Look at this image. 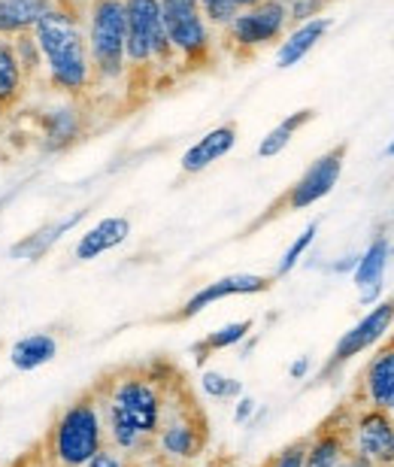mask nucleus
I'll return each instance as SVG.
<instances>
[{
	"label": "nucleus",
	"mask_w": 394,
	"mask_h": 467,
	"mask_svg": "<svg viewBox=\"0 0 394 467\" xmlns=\"http://www.w3.org/2000/svg\"><path fill=\"white\" fill-rule=\"evenodd\" d=\"M36 128H40V146L46 152H64L79 143L86 134V116H82L79 100L58 98L55 104L43 107L36 113Z\"/></svg>",
	"instance_id": "nucleus-11"
},
{
	"label": "nucleus",
	"mask_w": 394,
	"mask_h": 467,
	"mask_svg": "<svg viewBox=\"0 0 394 467\" xmlns=\"http://www.w3.org/2000/svg\"><path fill=\"white\" fill-rule=\"evenodd\" d=\"M270 288V276H261V274H231V276H222L215 283H206L203 288L189 297L182 304V310L176 313V319H194L197 313H203L206 306L224 301V297H243V295H261Z\"/></svg>",
	"instance_id": "nucleus-13"
},
{
	"label": "nucleus",
	"mask_w": 394,
	"mask_h": 467,
	"mask_svg": "<svg viewBox=\"0 0 394 467\" xmlns=\"http://www.w3.org/2000/svg\"><path fill=\"white\" fill-rule=\"evenodd\" d=\"M86 216H88V210H73V213H67V216H61V219L49 222V225L31 231L27 237H22L13 249H9V255H13L16 261L43 258L46 252H52L64 240V234H70L77 225H82V219H86Z\"/></svg>",
	"instance_id": "nucleus-17"
},
{
	"label": "nucleus",
	"mask_w": 394,
	"mask_h": 467,
	"mask_svg": "<svg viewBox=\"0 0 394 467\" xmlns=\"http://www.w3.org/2000/svg\"><path fill=\"white\" fill-rule=\"evenodd\" d=\"M327 31H331V18L327 16H318L313 22L295 25L292 31H285V36L276 46V67L288 70V67H295V64H300L318 43L325 40Z\"/></svg>",
	"instance_id": "nucleus-18"
},
{
	"label": "nucleus",
	"mask_w": 394,
	"mask_h": 467,
	"mask_svg": "<svg viewBox=\"0 0 394 467\" xmlns=\"http://www.w3.org/2000/svg\"><path fill=\"white\" fill-rule=\"evenodd\" d=\"M285 31H288L285 0H258L255 6H246L233 16V22L224 27V40L240 55H249L283 40Z\"/></svg>",
	"instance_id": "nucleus-7"
},
{
	"label": "nucleus",
	"mask_w": 394,
	"mask_h": 467,
	"mask_svg": "<svg viewBox=\"0 0 394 467\" xmlns=\"http://www.w3.org/2000/svg\"><path fill=\"white\" fill-rule=\"evenodd\" d=\"M128 237H130V219L128 216H107L79 234L77 246H73V258L95 261L100 255H107V252L119 249Z\"/></svg>",
	"instance_id": "nucleus-16"
},
{
	"label": "nucleus",
	"mask_w": 394,
	"mask_h": 467,
	"mask_svg": "<svg viewBox=\"0 0 394 467\" xmlns=\"http://www.w3.org/2000/svg\"><path fill=\"white\" fill-rule=\"evenodd\" d=\"M355 261H358V255H346L343 261L331 265V270H334V274H346V270H355Z\"/></svg>",
	"instance_id": "nucleus-37"
},
{
	"label": "nucleus",
	"mask_w": 394,
	"mask_h": 467,
	"mask_svg": "<svg viewBox=\"0 0 394 467\" xmlns=\"http://www.w3.org/2000/svg\"><path fill=\"white\" fill-rule=\"evenodd\" d=\"M340 467H377V464H373L370 459H364V455H358V452H346Z\"/></svg>",
	"instance_id": "nucleus-36"
},
{
	"label": "nucleus",
	"mask_w": 394,
	"mask_h": 467,
	"mask_svg": "<svg viewBox=\"0 0 394 467\" xmlns=\"http://www.w3.org/2000/svg\"><path fill=\"white\" fill-rule=\"evenodd\" d=\"M252 319H240V322H228V325H222L219 331H210L201 343H194V355H197V361L203 364V358L210 352H222V349H231V347H240L243 340L249 337V331H252Z\"/></svg>",
	"instance_id": "nucleus-25"
},
{
	"label": "nucleus",
	"mask_w": 394,
	"mask_h": 467,
	"mask_svg": "<svg viewBox=\"0 0 394 467\" xmlns=\"http://www.w3.org/2000/svg\"><path fill=\"white\" fill-rule=\"evenodd\" d=\"M52 0H0V36L13 40V36L31 34L36 22L49 13Z\"/></svg>",
	"instance_id": "nucleus-21"
},
{
	"label": "nucleus",
	"mask_w": 394,
	"mask_h": 467,
	"mask_svg": "<svg viewBox=\"0 0 394 467\" xmlns=\"http://www.w3.org/2000/svg\"><path fill=\"white\" fill-rule=\"evenodd\" d=\"M255 410H258V400L249 398V395H240L237 398V407H233V422L237 425H246L255 419Z\"/></svg>",
	"instance_id": "nucleus-33"
},
{
	"label": "nucleus",
	"mask_w": 394,
	"mask_h": 467,
	"mask_svg": "<svg viewBox=\"0 0 394 467\" xmlns=\"http://www.w3.org/2000/svg\"><path fill=\"white\" fill-rule=\"evenodd\" d=\"M386 155H394V140H391V143L386 146Z\"/></svg>",
	"instance_id": "nucleus-40"
},
{
	"label": "nucleus",
	"mask_w": 394,
	"mask_h": 467,
	"mask_svg": "<svg viewBox=\"0 0 394 467\" xmlns=\"http://www.w3.org/2000/svg\"><path fill=\"white\" fill-rule=\"evenodd\" d=\"M13 49H16V58H18V64H22L27 82L43 79V58H40V49H36L34 36L31 34L13 36Z\"/></svg>",
	"instance_id": "nucleus-27"
},
{
	"label": "nucleus",
	"mask_w": 394,
	"mask_h": 467,
	"mask_svg": "<svg viewBox=\"0 0 394 467\" xmlns=\"http://www.w3.org/2000/svg\"><path fill=\"white\" fill-rule=\"evenodd\" d=\"M201 389L206 391V398H213V400H237L243 395L240 379L224 377L222 370H203Z\"/></svg>",
	"instance_id": "nucleus-28"
},
{
	"label": "nucleus",
	"mask_w": 394,
	"mask_h": 467,
	"mask_svg": "<svg viewBox=\"0 0 394 467\" xmlns=\"http://www.w3.org/2000/svg\"><path fill=\"white\" fill-rule=\"evenodd\" d=\"M161 18L167 43L176 58L201 67L213 52V27L206 25L201 4L197 0H161Z\"/></svg>",
	"instance_id": "nucleus-6"
},
{
	"label": "nucleus",
	"mask_w": 394,
	"mask_h": 467,
	"mask_svg": "<svg viewBox=\"0 0 394 467\" xmlns=\"http://www.w3.org/2000/svg\"><path fill=\"white\" fill-rule=\"evenodd\" d=\"M86 467H130V462H128V455H125V452L112 450V446L107 443Z\"/></svg>",
	"instance_id": "nucleus-32"
},
{
	"label": "nucleus",
	"mask_w": 394,
	"mask_h": 467,
	"mask_svg": "<svg viewBox=\"0 0 394 467\" xmlns=\"http://www.w3.org/2000/svg\"><path fill=\"white\" fill-rule=\"evenodd\" d=\"M27 77L22 70V64L16 58L13 40L0 36V109H13L22 104V98L27 95Z\"/></svg>",
	"instance_id": "nucleus-22"
},
{
	"label": "nucleus",
	"mask_w": 394,
	"mask_h": 467,
	"mask_svg": "<svg viewBox=\"0 0 394 467\" xmlns=\"http://www.w3.org/2000/svg\"><path fill=\"white\" fill-rule=\"evenodd\" d=\"M391 347H394V343H391Z\"/></svg>",
	"instance_id": "nucleus-42"
},
{
	"label": "nucleus",
	"mask_w": 394,
	"mask_h": 467,
	"mask_svg": "<svg viewBox=\"0 0 394 467\" xmlns=\"http://www.w3.org/2000/svg\"><path fill=\"white\" fill-rule=\"evenodd\" d=\"M107 446V428H103L98 389L79 395L55 416L43 441V455L52 467H86Z\"/></svg>",
	"instance_id": "nucleus-3"
},
{
	"label": "nucleus",
	"mask_w": 394,
	"mask_h": 467,
	"mask_svg": "<svg viewBox=\"0 0 394 467\" xmlns=\"http://www.w3.org/2000/svg\"><path fill=\"white\" fill-rule=\"evenodd\" d=\"M327 0H285V9H288V25H304V22H313L325 13Z\"/></svg>",
	"instance_id": "nucleus-30"
},
{
	"label": "nucleus",
	"mask_w": 394,
	"mask_h": 467,
	"mask_svg": "<svg viewBox=\"0 0 394 467\" xmlns=\"http://www.w3.org/2000/svg\"><path fill=\"white\" fill-rule=\"evenodd\" d=\"M391 325H394V297H389V301H379L368 316H361V319L355 322L340 340H337L331 358H327L325 373L334 370V368H343V364L352 361L355 355H361V352H368L370 347H377V343L391 331Z\"/></svg>",
	"instance_id": "nucleus-10"
},
{
	"label": "nucleus",
	"mask_w": 394,
	"mask_h": 467,
	"mask_svg": "<svg viewBox=\"0 0 394 467\" xmlns=\"http://www.w3.org/2000/svg\"><path fill=\"white\" fill-rule=\"evenodd\" d=\"M197 4H201L206 25L219 27V31H224V27L233 22V16L240 13V6L233 4V0H197Z\"/></svg>",
	"instance_id": "nucleus-29"
},
{
	"label": "nucleus",
	"mask_w": 394,
	"mask_h": 467,
	"mask_svg": "<svg viewBox=\"0 0 394 467\" xmlns=\"http://www.w3.org/2000/svg\"><path fill=\"white\" fill-rule=\"evenodd\" d=\"M343 164H346V143L327 149L325 155H318L316 161L297 176L295 185H288V192L279 198L276 207H283L285 213H297V210H309L318 201H325L327 194L334 192V185L340 182Z\"/></svg>",
	"instance_id": "nucleus-8"
},
{
	"label": "nucleus",
	"mask_w": 394,
	"mask_h": 467,
	"mask_svg": "<svg viewBox=\"0 0 394 467\" xmlns=\"http://www.w3.org/2000/svg\"><path fill=\"white\" fill-rule=\"evenodd\" d=\"M233 146H237V125H233V121L215 125L213 130H206V134L197 140V143H192L182 152V158H180L182 173H189V176L203 173L206 167H213L215 161H222V158L228 155Z\"/></svg>",
	"instance_id": "nucleus-15"
},
{
	"label": "nucleus",
	"mask_w": 394,
	"mask_h": 467,
	"mask_svg": "<svg viewBox=\"0 0 394 467\" xmlns=\"http://www.w3.org/2000/svg\"><path fill=\"white\" fill-rule=\"evenodd\" d=\"M346 455V437L340 431H322L316 441L306 443L304 450V467H340Z\"/></svg>",
	"instance_id": "nucleus-24"
},
{
	"label": "nucleus",
	"mask_w": 394,
	"mask_h": 467,
	"mask_svg": "<svg viewBox=\"0 0 394 467\" xmlns=\"http://www.w3.org/2000/svg\"><path fill=\"white\" fill-rule=\"evenodd\" d=\"M107 443L125 455H140L152 443L164 416V391L146 373H116L98 389Z\"/></svg>",
	"instance_id": "nucleus-2"
},
{
	"label": "nucleus",
	"mask_w": 394,
	"mask_h": 467,
	"mask_svg": "<svg viewBox=\"0 0 394 467\" xmlns=\"http://www.w3.org/2000/svg\"><path fill=\"white\" fill-rule=\"evenodd\" d=\"M125 58L128 73L171 67L173 49L167 43L161 0H125Z\"/></svg>",
	"instance_id": "nucleus-5"
},
{
	"label": "nucleus",
	"mask_w": 394,
	"mask_h": 467,
	"mask_svg": "<svg viewBox=\"0 0 394 467\" xmlns=\"http://www.w3.org/2000/svg\"><path fill=\"white\" fill-rule=\"evenodd\" d=\"M304 450H306V441L285 446V450L270 462V467H304Z\"/></svg>",
	"instance_id": "nucleus-31"
},
{
	"label": "nucleus",
	"mask_w": 394,
	"mask_h": 467,
	"mask_svg": "<svg viewBox=\"0 0 394 467\" xmlns=\"http://www.w3.org/2000/svg\"><path fill=\"white\" fill-rule=\"evenodd\" d=\"M152 443H155V450L161 452L164 462H173V464L194 462L197 455L203 452V443H206L203 422L194 419L192 413L167 410L164 404L161 425H158V434L152 437Z\"/></svg>",
	"instance_id": "nucleus-9"
},
{
	"label": "nucleus",
	"mask_w": 394,
	"mask_h": 467,
	"mask_svg": "<svg viewBox=\"0 0 394 467\" xmlns=\"http://www.w3.org/2000/svg\"><path fill=\"white\" fill-rule=\"evenodd\" d=\"M233 4H237L240 9H246V6H255V4H258V0H233Z\"/></svg>",
	"instance_id": "nucleus-39"
},
{
	"label": "nucleus",
	"mask_w": 394,
	"mask_h": 467,
	"mask_svg": "<svg viewBox=\"0 0 394 467\" xmlns=\"http://www.w3.org/2000/svg\"><path fill=\"white\" fill-rule=\"evenodd\" d=\"M316 119V109H295L292 116H285L283 121H279L276 128H270L264 137H261V143H258V158H276L279 152H285L288 143L295 140V134L304 125H309V121Z\"/></svg>",
	"instance_id": "nucleus-23"
},
{
	"label": "nucleus",
	"mask_w": 394,
	"mask_h": 467,
	"mask_svg": "<svg viewBox=\"0 0 394 467\" xmlns=\"http://www.w3.org/2000/svg\"><path fill=\"white\" fill-rule=\"evenodd\" d=\"M391 255H394V243H391Z\"/></svg>",
	"instance_id": "nucleus-41"
},
{
	"label": "nucleus",
	"mask_w": 394,
	"mask_h": 467,
	"mask_svg": "<svg viewBox=\"0 0 394 467\" xmlns=\"http://www.w3.org/2000/svg\"><path fill=\"white\" fill-rule=\"evenodd\" d=\"M318 237V222H309V225L297 234V237L288 243V249L283 252V258H279V265H276V276H288L292 270L304 261V255L309 252V246L316 243Z\"/></svg>",
	"instance_id": "nucleus-26"
},
{
	"label": "nucleus",
	"mask_w": 394,
	"mask_h": 467,
	"mask_svg": "<svg viewBox=\"0 0 394 467\" xmlns=\"http://www.w3.org/2000/svg\"><path fill=\"white\" fill-rule=\"evenodd\" d=\"M55 355H58V337L49 331H34V334L18 337L13 347H9V364L22 373H31L55 361Z\"/></svg>",
	"instance_id": "nucleus-20"
},
{
	"label": "nucleus",
	"mask_w": 394,
	"mask_h": 467,
	"mask_svg": "<svg viewBox=\"0 0 394 467\" xmlns=\"http://www.w3.org/2000/svg\"><path fill=\"white\" fill-rule=\"evenodd\" d=\"M352 452L370 459L377 467L394 464V419L386 410H368L355 419L352 428Z\"/></svg>",
	"instance_id": "nucleus-12"
},
{
	"label": "nucleus",
	"mask_w": 394,
	"mask_h": 467,
	"mask_svg": "<svg viewBox=\"0 0 394 467\" xmlns=\"http://www.w3.org/2000/svg\"><path fill=\"white\" fill-rule=\"evenodd\" d=\"M43 58V82L58 98L82 100L95 88L82 9L52 4L31 31Z\"/></svg>",
	"instance_id": "nucleus-1"
},
{
	"label": "nucleus",
	"mask_w": 394,
	"mask_h": 467,
	"mask_svg": "<svg viewBox=\"0 0 394 467\" xmlns=\"http://www.w3.org/2000/svg\"><path fill=\"white\" fill-rule=\"evenodd\" d=\"M52 4H64V6H73V9H86L91 0H52Z\"/></svg>",
	"instance_id": "nucleus-38"
},
{
	"label": "nucleus",
	"mask_w": 394,
	"mask_h": 467,
	"mask_svg": "<svg viewBox=\"0 0 394 467\" xmlns=\"http://www.w3.org/2000/svg\"><path fill=\"white\" fill-rule=\"evenodd\" d=\"M82 22H86L95 88L119 86L130 77L125 58V0H91L82 9Z\"/></svg>",
	"instance_id": "nucleus-4"
},
{
	"label": "nucleus",
	"mask_w": 394,
	"mask_h": 467,
	"mask_svg": "<svg viewBox=\"0 0 394 467\" xmlns=\"http://www.w3.org/2000/svg\"><path fill=\"white\" fill-rule=\"evenodd\" d=\"M9 467H52L49 462H46V455L43 450H31V452H25L22 459H16Z\"/></svg>",
	"instance_id": "nucleus-34"
},
{
	"label": "nucleus",
	"mask_w": 394,
	"mask_h": 467,
	"mask_svg": "<svg viewBox=\"0 0 394 467\" xmlns=\"http://www.w3.org/2000/svg\"><path fill=\"white\" fill-rule=\"evenodd\" d=\"M391 258V243L386 237H373L368 249L361 252L352 270V283L358 288L361 304H377L382 295V279H386V267Z\"/></svg>",
	"instance_id": "nucleus-14"
},
{
	"label": "nucleus",
	"mask_w": 394,
	"mask_h": 467,
	"mask_svg": "<svg viewBox=\"0 0 394 467\" xmlns=\"http://www.w3.org/2000/svg\"><path fill=\"white\" fill-rule=\"evenodd\" d=\"M309 368H313V364H309V358H306V355H300V358L292 361V368H288V377H292V379H306L309 377Z\"/></svg>",
	"instance_id": "nucleus-35"
},
{
	"label": "nucleus",
	"mask_w": 394,
	"mask_h": 467,
	"mask_svg": "<svg viewBox=\"0 0 394 467\" xmlns=\"http://www.w3.org/2000/svg\"><path fill=\"white\" fill-rule=\"evenodd\" d=\"M364 398L373 410L394 413V347L370 358L364 370Z\"/></svg>",
	"instance_id": "nucleus-19"
}]
</instances>
